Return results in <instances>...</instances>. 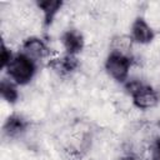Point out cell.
I'll use <instances>...</instances> for the list:
<instances>
[{"instance_id":"cell-11","label":"cell","mask_w":160,"mask_h":160,"mask_svg":"<svg viewBox=\"0 0 160 160\" xmlns=\"http://www.w3.org/2000/svg\"><path fill=\"white\" fill-rule=\"evenodd\" d=\"M11 58H12L11 51H10V50L5 46V44L2 42V44H1V68H2V69L8 66V64H9L10 60H11Z\"/></svg>"},{"instance_id":"cell-4","label":"cell","mask_w":160,"mask_h":160,"mask_svg":"<svg viewBox=\"0 0 160 160\" xmlns=\"http://www.w3.org/2000/svg\"><path fill=\"white\" fill-rule=\"evenodd\" d=\"M21 49H22L21 52L34 61H39V60L45 59L50 52L46 44L40 38H35V36L28 38L22 42Z\"/></svg>"},{"instance_id":"cell-1","label":"cell","mask_w":160,"mask_h":160,"mask_svg":"<svg viewBox=\"0 0 160 160\" xmlns=\"http://www.w3.org/2000/svg\"><path fill=\"white\" fill-rule=\"evenodd\" d=\"M8 74L10 79L19 85H25L28 84L35 75L36 66L35 61L24 55L22 52L12 55L10 62L6 66Z\"/></svg>"},{"instance_id":"cell-8","label":"cell","mask_w":160,"mask_h":160,"mask_svg":"<svg viewBox=\"0 0 160 160\" xmlns=\"http://www.w3.org/2000/svg\"><path fill=\"white\" fill-rule=\"evenodd\" d=\"M36 5L44 14V25L50 26L55 15L61 9L62 1H59V0H40V1L36 2Z\"/></svg>"},{"instance_id":"cell-3","label":"cell","mask_w":160,"mask_h":160,"mask_svg":"<svg viewBox=\"0 0 160 160\" xmlns=\"http://www.w3.org/2000/svg\"><path fill=\"white\" fill-rule=\"evenodd\" d=\"M131 66L130 58L121 50H112L105 61V69L108 74L116 81L124 82L129 76V70Z\"/></svg>"},{"instance_id":"cell-10","label":"cell","mask_w":160,"mask_h":160,"mask_svg":"<svg viewBox=\"0 0 160 160\" xmlns=\"http://www.w3.org/2000/svg\"><path fill=\"white\" fill-rule=\"evenodd\" d=\"M0 92H1L2 99L10 104L16 102V100L19 99V92H18V89L12 80L2 79L0 82Z\"/></svg>"},{"instance_id":"cell-9","label":"cell","mask_w":160,"mask_h":160,"mask_svg":"<svg viewBox=\"0 0 160 160\" xmlns=\"http://www.w3.org/2000/svg\"><path fill=\"white\" fill-rule=\"evenodd\" d=\"M26 126L28 122L24 118H21L20 115H11L6 119L4 124V134L8 135L9 138H15L21 132H24Z\"/></svg>"},{"instance_id":"cell-7","label":"cell","mask_w":160,"mask_h":160,"mask_svg":"<svg viewBox=\"0 0 160 160\" xmlns=\"http://www.w3.org/2000/svg\"><path fill=\"white\" fill-rule=\"evenodd\" d=\"M49 66L55 72L64 76V75H68V74H71L72 71H75V69L79 66V61H78L76 56L66 54L61 58H58V59H54L52 61H50Z\"/></svg>"},{"instance_id":"cell-6","label":"cell","mask_w":160,"mask_h":160,"mask_svg":"<svg viewBox=\"0 0 160 160\" xmlns=\"http://www.w3.org/2000/svg\"><path fill=\"white\" fill-rule=\"evenodd\" d=\"M131 39L139 44H149L154 39V30L142 18H138L131 25Z\"/></svg>"},{"instance_id":"cell-2","label":"cell","mask_w":160,"mask_h":160,"mask_svg":"<svg viewBox=\"0 0 160 160\" xmlns=\"http://www.w3.org/2000/svg\"><path fill=\"white\" fill-rule=\"evenodd\" d=\"M126 89L131 95L134 105L139 109H150L155 106L160 100L158 91L150 85L139 81H131L128 82Z\"/></svg>"},{"instance_id":"cell-12","label":"cell","mask_w":160,"mask_h":160,"mask_svg":"<svg viewBox=\"0 0 160 160\" xmlns=\"http://www.w3.org/2000/svg\"><path fill=\"white\" fill-rule=\"evenodd\" d=\"M151 160H160V138L156 139L151 146Z\"/></svg>"},{"instance_id":"cell-13","label":"cell","mask_w":160,"mask_h":160,"mask_svg":"<svg viewBox=\"0 0 160 160\" xmlns=\"http://www.w3.org/2000/svg\"><path fill=\"white\" fill-rule=\"evenodd\" d=\"M121 160H142V159L136 158V156H128V158H124V159H121Z\"/></svg>"},{"instance_id":"cell-5","label":"cell","mask_w":160,"mask_h":160,"mask_svg":"<svg viewBox=\"0 0 160 160\" xmlns=\"http://www.w3.org/2000/svg\"><path fill=\"white\" fill-rule=\"evenodd\" d=\"M61 42L64 49L66 50V54L69 55H76L84 49V38L80 31L75 29L66 30L61 36Z\"/></svg>"}]
</instances>
